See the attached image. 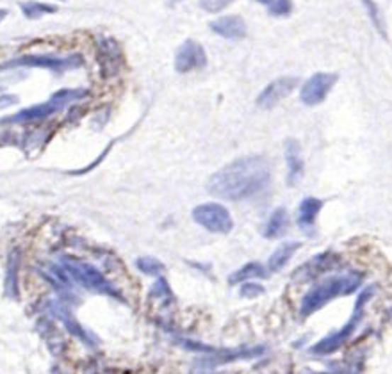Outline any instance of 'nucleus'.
Returning a JSON list of instances; mask_svg holds the SVG:
<instances>
[{"label": "nucleus", "mask_w": 392, "mask_h": 374, "mask_svg": "<svg viewBox=\"0 0 392 374\" xmlns=\"http://www.w3.org/2000/svg\"><path fill=\"white\" fill-rule=\"evenodd\" d=\"M136 266L140 271H143L145 275H150V276H159L162 275V271H164V264L154 257H140L136 261Z\"/></svg>", "instance_id": "b1692460"}, {"label": "nucleus", "mask_w": 392, "mask_h": 374, "mask_svg": "<svg viewBox=\"0 0 392 374\" xmlns=\"http://www.w3.org/2000/svg\"><path fill=\"white\" fill-rule=\"evenodd\" d=\"M287 227H289V214L284 207H280V209L273 210V214L269 216L264 228V235L268 239H276L286 234Z\"/></svg>", "instance_id": "6ab92c4d"}, {"label": "nucleus", "mask_w": 392, "mask_h": 374, "mask_svg": "<svg viewBox=\"0 0 392 374\" xmlns=\"http://www.w3.org/2000/svg\"><path fill=\"white\" fill-rule=\"evenodd\" d=\"M207 64V54L202 45L194 40H186L179 47L175 55V70L179 74L200 70Z\"/></svg>", "instance_id": "1a4fd4ad"}, {"label": "nucleus", "mask_w": 392, "mask_h": 374, "mask_svg": "<svg viewBox=\"0 0 392 374\" xmlns=\"http://www.w3.org/2000/svg\"><path fill=\"white\" fill-rule=\"evenodd\" d=\"M121 48L113 38H100L99 40V64L103 79H111L121 70Z\"/></svg>", "instance_id": "9b49d317"}, {"label": "nucleus", "mask_w": 392, "mask_h": 374, "mask_svg": "<svg viewBox=\"0 0 392 374\" xmlns=\"http://www.w3.org/2000/svg\"><path fill=\"white\" fill-rule=\"evenodd\" d=\"M211 30L225 40H242L246 36V23L241 16L228 15L211 22Z\"/></svg>", "instance_id": "2eb2a0df"}, {"label": "nucleus", "mask_w": 392, "mask_h": 374, "mask_svg": "<svg viewBox=\"0 0 392 374\" xmlns=\"http://www.w3.org/2000/svg\"><path fill=\"white\" fill-rule=\"evenodd\" d=\"M61 271L67 275L68 280H74L79 285L86 287V289L93 290V293L109 294V296H118L116 289L107 282L106 276L93 268L88 262L74 261V259H65L61 264Z\"/></svg>", "instance_id": "39448f33"}, {"label": "nucleus", "mask_w": 392, "mask_h": 374, "mask_svg": "<svg viewBox=\"0 0 392 374\" xmlns=\"http://www.w3.org/2000/svg\"><path fill=\"white\" fill-rule=\"evenodd\" d=\"M300 246H301L300 242H284L279 249H275L268 261L269 271L271 273L282 271V269L287 266V262L293 259V255L296 254L298 249H300Z\"/></svg>", "instance_id": "a211bd4d"}, {"label": "nucleus", "mask_w": 392, "mask_h": 374, "mask_svg": "<svg viewBox=\"0 0 392 374\" xmlns=\"http://www.w3.org/2000/svg\"><path fill=\"white\" fill-rule=\"evenodd\" d=\"M18 266H20V254L13 251L8 262V276H6V290L9 296H16V280H18Z\"/></svg>", "instance_id": "4be33fe9"}, {"label": "nucleus", "mask_w": 392, "mask_h": 374, "mask_svg": "<svg viewBox=\"0 0 392 374\" xmlns=\"http://www.w3.org/2000/svg\"><path fill=\"white\" fill-rule=\"evenodd\" d=\"M310 374H335V373H310Z\"/></svg>", "instance_id": "c756f323"}, {"label": "nucleus", "mask_w": 392, "mask_h": 374, "mask_svg": "<svg viewBox=\"0 0 392 374\" xmlns=\"http://www.w3.org/2000/svg\"><path fill=\"white\" fill-rule=\"evenodd\" d=\"M52 310H54V316L57 317L59 321H61L62 324H65V327H67V330L70 332V334H74L75 337H79L81 339L82 342H84V344H88V346H96V337L93 334H89V332H86L84 328L81 327V324L77 323V319H75L74 316H72L70 312L67 310V308L62 307L61 303H55V305H52Z\"/></svg>", "instance_id": "dca6fc26"}, {"label": "nucleus", "mask_w": 392, "mask_h": 374, "mask_svg": "<svg viewBox=\"0 0 392 374\" xmlns=\"http://www.w3.org/2000/svg\"><path fill=\"white\" fill-rule=\"evenodd\" d=\"M20 8H22L23 15L30 20H36V18H41V16H45V15H54V13H57V8H55V6L43 4V2H34V0L22 2V4H20Z\"/></svg>", "instance_id": "412c9836"}, {"label": "nucleus", "mask_w": 392, "mask_h": 374, "mask_svg": "<svg viewBox=\"0 0 392 374\" xmlns=\"http://www.w3.org/2000/svg\"><path fill=\"white\" fill-rule=\"evenodd\" d=\"M323 202L318 198H305L300 203V209H298V227L303 232L310 234L314 230L315 220H318V214L321 212Z\"/></svg>", "instance_id": "f3484780"}, {"label": "nucleus", "mask_w": 392, "mask_h": 374, "mask_svg": "<svg viewBox=\"0 0 392 374\" xmlns=\"http://www.w3.org/2000/svg\"><path fill=\"white\" fill-rule=\"evenodd\" d=\"M271 180V166L262 155H245L220 171L207 182V191L218 198L241 202L264 191Z\"/></svg>", "instance_id": "f257e3e1"}, {"label": "nucleus", "mask_w": 392, "mask_h": 374, "mask_svg": "<svg viewBox=\"0 0 392 374\" xmlns=\"http://www.w3.org/2000/svg\"><path fill=\"white\" fill-rule=\"evenodd\" d=\"M16 102H18V98H16L15 95H0V109H4V107H9V106H15Z\"/></svg>", "instance_id": "cd10ccee"}, {"label": "nucleus", "mask_w": 392, "mask_h": 374, "mask_svg": "<svg viewBox=\"0 0 392 374\" xmlns=\"http://www.w3.org/2000/svg\"><path fill=\"white\" fill-rule=\"evenodd\" d=\"M286 162H287V183L296 186L305 173V161L301 155V147L296 140L286 141Z\"/></svg>", "instance_id": "4468645a"}, {"label": "nucleus", "mask_w": 392, "mask_h": 374, "mask_svg": "<svg viewBox=\"0 0 392 374\" xmlns=\"http://www.w3.org/2000/svg\"><path fill=\"white\" fill-rule=\"evenodd\" d=\"M255 2L266 6L269 15L273 16H287L293 11V2L291 0H255Z\"/></svg>", "instance_id": "5701e85b"}, {"label": "nucleus", "mask_w": 392, "mask_h": 374, "mask_svg": "<svg viewBox=\"0 0 392 374\" xmlns=\"http://www.w3.org/2000/svg\"><path fill=\"white\" fill-rule=\"evenodd\" d=\"M234 0H200V8L207 13H220L232 4Z\"/></svg>", "instance_id": "a878e982"}, {"label": "nucleus", "mask_w": 392, "mask_h": 374, "mask_svg": "<svg viewBox=\"0 0 392 374\" xmlns=\"http://www.w3.org/2000/svg\"><path fill=\"white\" fill-rule=\"evenodd\" d=\"M364 6H366L367 9V15H369L371 22H373L374 29L378 30V33L381 34L383 38H387V30H385V22H383V16H381L380 9H378V6L374 4L373 0H362Z\"/></svg>", "instance_id": "393cba45"}, {"label": "nucleus", "mask_w": 392, "mask_h": 374, "mask_svg": "<svg viewBox=\"0 0 392 374\" xmlns=\"http://www.w3.org/2000/svg\"><path fill=\"white\" fill-rule=\"evenodd\" d=\"M266 275H268V269L264 266L259 264V262H248V264H245L228 276V283L234 285V283H241L252 278H266Z\"/></svg>", "instance_id": "aec40b11"}, {"label": "nucleus", "mask_w": 392, "mask_h": 374, "mask_svg": "<svg viewBox=\"0 0 392 374\" xmlns=\"http://www.w3.org/2000/svg\"><path fill=\"white\" fill-rule=\"evenodd\" d=\"M239 294H241L242 298H250V300H252V298L262 296V294H264V287L259 285V283L250 282V283H245V285L241 287V293Z\"/></svg>", "instance_id": "bb28decb"}, {"label": "nucleus", "mask_w": 392, "mask_h": 374, "mask_svg": "<svg viewBox=\"0 0 392 374\" xmlns=\"http://www.w3.org/2000/svg\"><path fill=\"white\" fill-rule=\"evenodd\" d=\"M362 273L359 271H349L345 273V275L330 276V278L323 280V282H319L318 285H314L307 294H305V298L301 300L300 305V316H312L314 312H318L319 308L328 305L332 300H335V298L355 293V290L362 285Z\"/></svg>", "instance_id": "f03ea898"}, {"label": "nucleus", "mask_w": 392, "mask_h": 374, "mask_svg": "<svg viewBox=\"0 0 392 374\" xmlns=\"http://www.w3.org/2000/svg\"><path fill=\"white\" fill-rule=\"evenodd\" d=\"M339 264V255L334 254V251H325V254H319L315 257H312L310 261L305 262L303 266L294 271L293 278L298 280V282H308V280L318 278L323 273L330 271L335 266Z\"/></svg>", "instance_id": "f8f14e48"}, {"label": "nucleus", "mask_w": 392, "mask_h": 374, "mask_svg": "<svg viewBox=\"0 0 392 374\" xmlns=\"http://www.w3.org/2000/svg\"><path fill=\"white\" fill-rule=\"evenodd\" d=\"M193 220L200 227L214 232V234H228L234 228L230 212L227 207L220 205V203H202V205L194 207Z\"/></svg>", "instance_id": "0eeeda50"}, {"label": "nucleus", "mask_w": 392, "mask_h": 374, "mask_svg": "<svg viewBox=\"0 0 392 374\" xmlns=\"http://www.w3.org/2000/svg\"><path fill=\"white\" fill-rule=\"evenodd\" d=\"M84 64V59L81 54L68 55V57H57V55H23V57L13 59L0 67V70H11V68H47L50 72L75 70Z\"/></svg>", "instance_id": "423d86ee"}, {"label": "nucleus", "mask_w": 392, "mask_h": 374, "mask_svg": "<svg viewBox=\"0 0 392 374\" xmlns=\"http://www.w3.org/2000/svg\"><path fill=\"white\" fill-rule=\"evenodd\" d=\"M8 16V9H0V22Z\"/></svg>", "instance_id": "c85d7f7f"}, {"label": "nucleus", "mask_w": 392, "mask_h": 374, "mask_svg": "<svg viewBox=\"0 0 392 374\" xmlns=\"http://www.w3.org/2000/svg\"><path fill=\"white\" fill-rule=\"evenodd\" d=\"M335 82H337V75L335 74H325V72L314 74L301 88L300 100L305 106H318V103H321L326 98V95L330 93Z\"/></svg>", "instance_id": "6e6552de"}, {"label": "nucleus", "mask_w": 392, "mask_h": 374, "mask_svg": "<svg viewBox=\"0 0 392 374\" xmlns=\"http://www.w3.org/2000/svg\"><path fill=\"white\" fill-rule=\"evenodd\" d=\"M298 86L296 77H280L273 81L271 84L266 86L259 96H257V106L260 109H271L276 103L282 102L286 96H289Z\"/></svg>", "instance_id": "ddd939ff"}, {"label": "nucleus", "mask_w": 392, "mask_h": 374, "mask_svg": "<svg viewBox=\"0 0 392 374\" xmlns=\"http://www.w3.org/2000/svg\"><path fill=\"white\" fill-rule=\"evenodd\" d=\"M266 351V348L262 346H257V348H239V349H225L220 355L209 356L206 360H198L194 363L193 374H209L214 367L221 366V363L234 362V360H245V358H253V356H259Z\"/></svg>", "instance_id": "9d476101"}, {"label": "nucleus", "mask_w": 392, "mask_h": 374, "mask_svg": "<svg viewBox=\"0 0 392 374\" xmlns=\"http://www.w3.org/2000/svg\"><path fill=\"white\" fill-rule=\"evenodd\" d=\"M86 95H88L86 89H61V91L54 93L45 103H38V106L20 110V113L13 114V116L4 118V123H27V121L45 120V118L52 116L57 110L65 109L68 103L84 98Z\"/></svg>", "instance_id": "7ed1b4c3"}, {"label": "nucleus", "mask_w": 392, "mask_h": 374, "mask_svg": "<svg viewBox=\"0 0 392 374\" xmlns=\"http://www.w3.org/2000/svg\"><path fill=\"white\" fill-rule=\"evenodd\" d=\"M373 294H374V287H367V289L360 294L359 300H357L355 310H353V316L349 317L348 323H346L341 330L334 332V334H330L328 337L323 339V341H319L318 344L312 346L310 348L312 355H330V353L337 351L339 348H342V346L349 341V337L355 334L357 327H359L360 319H362L364 316V307H366V303L369 301V298L373 296Z\"/></svg>", "instance_id": "20e7f679"}]
</instances>
